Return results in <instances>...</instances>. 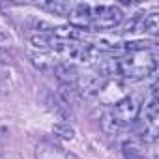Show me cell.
Masks as SVG:
<instances>
[{"mask_svg": "<svg viewBox=\"0 0 159 159\" xmlns=\"http://www.w3.org/2000/svg\"><path fill=\"white\" fill-rule=\"evenodd\" d=\"M116 75L124 77L125 81H140L152 75L157 67V56L150 51L129 52L124 58H116Z\"/></svg>", "mask_w": 159, "mask_h": 159, "instance_id": "6da1fadb", "label": "cell"}, {"mask_svg": "<svg viewBox=\"0 0 159 159\" xmlns=\"http://www.w3.org/2000/svg\"><path fill=\"white\" fill-rule=\"evenodd\" d=\"M124 19V13L116 6H98L92 11V25L90 32H99V30H111L118 26Z\"/></svg>", "mask_w": 159, "mask_h": 159, "instance_id": "7a4b0ae2", "label": "cell"}, {"mask_svg": "<svg viewBox=\"0 0 159 159\" xmlns=\"http://www.w3.org/2000/svg\"><path fill=\"white\" fill-rule=\"evenodd\" d=\"M139 118V105L133 98H124L120 101L114 103L112 109V122L125 125V124H133Z\"/></svg>", "mask_w": 159, "mask_h": 159, "instance_id": "3957f363", "label": "cell"}, {"mask_svg": "<svg viewBox=\"0 0 159 159\" xmlns=\"http://www.w3.org/2000/svg\"><path fill=\"white\" fill-rule=\"evenodd\" d=\"M127 30L133 34H150V36H157L159 32V15L157 13H148V15H140L135 17L129 25Z\"/></svg>", "mask_w": 159, "mask_h": 159, "instance_id": "277c9868", "label": "cell"}, {"mask_svg": "<svg viewBox=\"0 0 159 159\" xmlns=\"http://www.w3.org/2000/svg\"><path fill=\"white\" fill-rule=\"evenodd\" d=\"M157 116H159V105H157V98H155V86L152 88V96L150 99L144 103L142 107V120H144V129H150V135L155 139V131H157Z\"/></svg>", "mask_w": 159, "mask_h": 159, "instance_id": "5b68a950", "label": "cell"}, {"mask_svg": "<svg viewBox=\"0 0 159 159\" xmlns=\"http://www.w3.org/2000/svg\"><path fill=\"white\" fill-rule=\"evenodd\" d=\"M71 26L79 28V30H86L90 32V25H92V8L88 4H77L73 6L71 13L67 15Z\"/></svg>", "mask_w": 159, "mask_h": 159, "instance_id": "8992f818", "label": "cell"}, {"mask_svg": "<svg viewBox=\"0 0 159 159\" xmlns=\"http://www.w3.org/2000/svg\"><path fill=\"white\" fill-rule=\"evenodd\" d=\"M52 71H54V75L60 79V81H64V84H71L77 79V69L69 62H58Z\"/></svg>", "mask_w": 159, "mask_h": 159, "instance_id": "52a82bcc", "label": "cell"}, {"mask_svg": "<svg viewBox=\"0 0 159 159\" xmlns=\"http://www.w3.org/2000/svg\"><path fill=\"white\" fill-rule=\"evenodd\" d=\"M38 159H75V157L60 148H52V146L45 144V146L38 148Z\"/></svg>", "mask_w": 159, "mask_h": 159, "instance_id": "ba28073f", "label": "cell"}, {"mask_svg": "<svg viewBox=\"0 0 159 159\" xmlns=\"http://www.w3.org/2000/svg\"><path fill=\"white\" fill-rule=\"evenodd\" d=\"M39 8H43L54 15H69L73 10V4H69V2H45V4H39Z\"/></svg>", "mask_w": 159, "mask_h": 159, "instance_id": "9c48e42d", "label": "cell"}, {"mask_svg": "<svg viewBox=\"0 0 159 159\" xmlns=\"http://www.w3.org/2000/svg\"><path fill=\"white\" fill-rule=\"evenodd\" d=\"M60 98L64 99V105H75L77 103V90L71 86V84H62V88H60Z\"/></svg>", "mask_w": 159, "mask_h": 159, "instance_id": "30bf717a", "label": "cell"}, {"mask_svg": "<svg viewBox=\"0 0 159 159\" xmlns=\"http://www.w3.org/2000/svg\"><path fill=\"white\" fill-rule=\"evenodd\" d=\"M54 135H58L60 139H73V129L67 125V124H58L54 125Z\"/></svg>", "mask_w": 159, "mask_h": 159, "instance_id": "8fae6325", "label": "cell"}]
</instances>
